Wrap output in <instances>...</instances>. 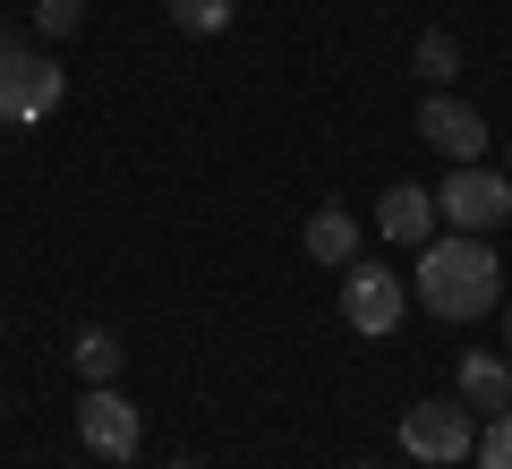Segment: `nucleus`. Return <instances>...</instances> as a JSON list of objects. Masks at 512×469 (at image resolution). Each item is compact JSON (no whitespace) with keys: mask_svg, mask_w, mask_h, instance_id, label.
Here are the masks:
<instances>
[{"mask_svg":"<svg viewBox=\"0 0 512 469\" xmlns=\"http://www.w3.org/2000/svg\"><path fill=\"white\" fill-rule=\"evenodd\" d=\"M60 94H69V69H60L43 43H9V35H0V128L52 120Z\"/></svg>","mask_w":512,"mask_h":469,"instance_id":"f03ea898","label":"nucleus"},{"mask_svg":"<svg viewBox=\"0 0 512 469\" xmlns=\"http://www.w3.org/2000/svg\"><path fill=\"white\" fill-rule=\"evenodd\" d=\"M410 69H419L427 86H453V77H461V35L427 26V35H419V52H410Z\"/></svg>","mask_w":512,"mask_h":469,"instance_id":"f8f14e48","label":"nucleus"},{"mask_svg":"<svg viewBox=\"0 0 512 469\" xmlns=\"http://www.w3.org/2000/svg\"><path fill=\"white\" fill-rule=\"evenodd\" d=\"M120 333H111V325H86V333H77V376H86V384H111V376H120Z\"/></svg>","mask_w":512,"mask_h":469,"instance_id":"9b49d317","label":"nucleus"},{"mask_svg":"<svg viewBox=\"0 0 512 469\" xmlns=\"http://www.w3.org/2000/svg\"><path fill=\"white\" fill-rule=\"evenodd\" d=\"M77 435H86L94 461H137V444H146V418L120 401V384H94V393L77 401Z\"/></svg>","mask_w":512,"mask_h":469,"instance_id":"423d86ee","label":"nucleus"},{"mask_svg":"<svg viewBox=\"0 0 512 469\" xmlns=\"http://www.w3.org/2000/svg\"><path fill=\"white\" fill-rule=\"evenodd\" d=\"M470 444H478V410H461V393H453V401H419V410H402V452H410V461L453 469V461H470Z\"/></svg>","mask_w":512,"mask_h":469,"instance_id":"39448f33","label":"nucleus"},{"mask_svg":"<svg viewBox=\"0 0 512 469\" xmlns=\"http://www.w3.org/2000/svg\"><path fill=\"white\" fill-rule=\"evenodd\" d=\"M436 222H444V231H470V239L504 231V222H512V180L487 171V163H453V180L436 188Z\"/></svg>","mask_w":512,"mask_h":469,"instance_id":"7ed1b4c3","label":"nucleus"},{"mask_svg":"<svg viewBox=\"0 0 512 469\" xmlns=\"http://www.w3.org/2000/svg\"><path fill=\"white\" fill-rule=\"evenodd\" d=\"M402 316H410V282L393 265H359V256H350L342 265V325L367 333V342H384Z\"/></svg>","mask_w":512,"mask_h":469,"instance_id":"20e7f679","label":"nucleus"},{"mask_svg":"<svg viewBox=\"0 0 512 469\" xmlns=\"http://www.w3.org/2000/svg\"><path fill=\"white\" fill-rule=\"evenodd\" d=\"M470 461H478V469H512V410H495L487 427H478V444H470Z\"/></svg>","mask_w":512,"mask_h":469,"instance_id":"4468645a","label":"nucleus"},{"mask_svg":"<svg viewBox=\"0 0 512 469\" xmlns=\"http://www.w3.org/2000/svg\"><path fill=\"white\" fill-rule=\"evenodd\" d=\"M171 469H197V461H188V452H180V461H171Z\"/></svg>","mask_w":512,"mask_h":469,"instance_id":"f3484780","label":"nucleus"},{"mask_svg":"<svg viewBox=\"0 0 512 469\" xmlns=\"http://www.w3.org/2000/svg\"><path fill=\"white\" fill-rule=\"evenodd\" d=\"M504 180H512V163H504Z\"/></svg>","mask_w":512,"mask_h":469,"instance_id":"6ab92c4d","label":"nucleus"},{"mask_svg":"<svg viewBox=\"0 0 512 469\" xmlns=\"http://www.w3.org/2000/svg\"><path fill=\"white\" fill-rule=\"evenodd\" d=\"M419 145H436V154H453V163H478L487 154V120H478V103H461V94H427L419 103Z\"/></svg>","mask_w":512,"mask_h":469,"instance_id":"0eeeda50","label":"nucleus"},{"mask_svg":"<svg viewBox=\"0 0 512 469\" xmlns=\"http://www.w3.org/2000/svg\"><path fill=\"white\" fill-rule=\"evenodd\" d=\"M376 231L393 239V248H427V239L444 231V222H436V188L393 180V188H384V205H376Z\"/></svg>","mask_w":512,"mask_h":469,"instance_id":"6e6552de","label":"nucleus"},{"mask_svg":"<svg viewBox=\"0 0 512 469\" xmlns=\"http://www.w3.org/2000/svg\"><path fill=\"white\" fill-rule=\"evenodd\" d=\"M504 342H512V299H504Z\"/></svg>","mask_w":512,"mask_h":469,"instance_id":"dca6fc26","label":"nucleus"},{"mask_svg":"<svg viewBox=\"0 0 512 469\" xmlns=\"http://www.w3.org/2000/svg\"><path fill=\"white\" fill-rule=\"evenodd\" d=\"M359 469H376V461H359Z\"/></svg>","mask_w":512,"mask_h":469,"instance_id":"a211bd4d","label":"nucleus"},{"mask_svg":"<svg viewBox=\"0 0 512 469\" xmlns=\"http://www.w3.org/2000/svg\"><path fill=\"white\" fill-rule=\"evenodd\" d=\"M163 9H171L180 35H222L231 26V0H163Z\"/></svg>","mask_w":512,"mask_h":469,"instance_id":"ddd939ff","label":"nucleus"},{"mask_svg":"<svg viewBox=\"0 0 512 469\" xmlns=\"http://www.w3.org/2000/svg\"><path fill=\"white\" fill-rule=\"evenodd\" d=\"M35 26H43V35H77V26H86V0H35Z\"/></svg>","mask_w":512,"mask_h":469,"instance_id":"2eb2a0df","label":"nucleus"},{"mask_svg":"<svg viewBox=\"0 0 512 469\" xmlns=\"http://www.w3.org/2000/svg\"><path fill=\"white\" fill-rule=\"evenodd\" d=\"M461 410H512V359H495V350H470L461 359Z\"/></svg>","mask_w":512,"mask_h":469,"instance_id":"1a4fd4ad","label":"nucleus"},{"mask_svg":"<svg viewBox=\"0 0 512 469\" xmlns=\"http://www.w3.org/2000/svg\"><path fill=\"white\" fill-rule=\"evenodd\" d=\"M299 239H308V256H316V265H350V256H359V222H350L342 205H316Z\"/></svg>","mask_w":512,"mask_h":469,"instance_id":"9d476101","label":"nucleus"},{"mask_svg":"<svg viewBox=\"0 0 512 469\" xmlns=\"http://www.w3.org/2000/svg\"><path fill=\"white\" fill-rule=\"evenodd\" d=\"M410 299H419L427 316H444V325H470V316L504 307V265H495L487 239H470V231H436V239L419 248Z\"/></svg>","mask_w":512,"mask_h":469,"instance_id":"f257e3e1","label":"nucleus"}]
</instances>
